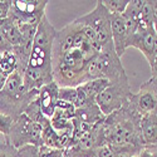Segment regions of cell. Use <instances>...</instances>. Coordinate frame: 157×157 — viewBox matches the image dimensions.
I'll return each instance as SVG.
<instances>
[{"label":"cell","instance_id":"obj_1","mask_svg":"<svg viewBox=\"0 0 157 157\" xmlns=\"http://www.w3.org/2000/svg\"><path fill=\"white\" fill-rule=\"evenodd\" d=\"M99 52L93 29L81 17L57 30L52 49L54 82L59 87H78L86 83L88 64Z\"/></svg>","mask_w":157,"mask_h":157},{"label":"cell","instance_id":"obj_2","mask_svg":"<svg viewBox=\"0 0 157 157\" xmlns=\"http://www.w3.org/2000/svg\"><path fill=\"white\" fill-rule=\"evenodd\" d=\"M57 30L44 15L38 24L33 39V45L29 56L28 67L23 74L24 87L28 90L42 88L54 82L52 67V49Z\"/></svg>","mask_w":157,"mask_h":157},{"label":"cell","instance_id":"obj_3","mask_svg":"<svg viewBox=\"0 0 157 157\" xmlns=\"http://www.w3.org/2000/svg\"><path fill=\"white\" fill-rule=\"evenodd\" d=\"M141 117L129 101L124 107L107 116L103 121L104 143L113 150L126 146L145 147L140 131Z\"/></svg>","mask_w":157,"mask_h":157},{"label":"cell","instance_id":"obj_4","mask_svg":"<svg viewBox=\"0 0 157 157\" xmlns=\"http://www.w3.org/2000/svg\"><path fill=\"white\" fill-rule=\"evenodd\" d=\"M38 89L28 90L24 87L23 75L10 74L4 87L0 89V113L11 117L13 120L21 116L29 104L38 98Z\"/></svg>","mask_w":157,"mask_h":157},{"label":"cell","instance_id":"obj_5","mask_svg":"<svg viewBox=\"0 0 157 157\" xmlns=\"http://www.w3.org/2000/svg\"><path fill=\"white\" fill-rule=\"evenodd\" d=\"M124 75L127 74L121 63V58L116 54L114 50L99 52L90 60L87 68V82L99 78L114 82Z\"/></svg>","mask_w":157,"mask_h":157},{"label":"cell","instance_id":"obj_6","mask_svg":"<svg viewBox=\"0 0 157 157\" xmlns=\"http://www.w3.org/2000/svg\"><path fill=\"white\" fill-rule=\"evenodd\" d=\"M132 90L128 82V77L124 75L118 81L111 82L109 86L96 98V104L104 117L121 109L128 103Z\"/></svg>","mask_w":157,"mask_h":157},{"label":"cell","instance_id":"obj_7","mask_svg":"<svg viewBox=\"0 0 157 157\" xmlns=\"http://www.w3.org/2000/svg\"><path fill=\"white\" fill-rule=\"evenodd\" d=\"M42 132H43V126L33 122L23 113L21 116H19L18 118L13 121L6 140L17 150L28 145L40 147L43 146Z\"/></svg>","mask_w":157,"mask_h":157},{"label":"cell","instance_id":"obj_8","mask_svg":"<svg viewBox=\"0 0 157 157\" xmlns=\"http://www.w3.org/2000/svg\"><path fill=\"white\" fill-rule=\"evenodd\" d=\"M93 29L101 52L114 50L112 42V30H111V20L109 13L103 6L102 2H96V6L92 11L81 17Z\"/></svg>","mask_w":157,"mask_h":157},{"label":"cell","instance_id":"obj_9","mask_svg":"<svg viewBox=\"0 0 157 157\" xmlns=\"http://www.w3.org/2000/svg\"><path fill=\"white\" fill-rule=\"evenodd\" d=\"M45 0H11L9 19L14 23L38 25L45 15Z\"/></svg>","mask_w":157,"mask_h":157},{"label":"cell","instance_id":"obj_10","mask_svg":"<svg viewBox=\"0 0 157 157\" xmlns=\"http://www.w3.org/2000/svg\"><path fill=\"white\" fill-rule=\"evenodd\" d=\"M129 102L141 116L157 113V97L147 81L142 83L137 93H132Z\"/></svg>","mask_w":157,"mask_h":157},{"label":"cell","instance_id":"obj_11","mask_svg":"<svg viewBox=\"0 0 157 157\" xmlns=\"http://www.w3.org/2000/svg\"><path fill=\"white\" fill-rule=\"evenodd\" d=\"M155 42H156V32L155 27H148L140 23L137 32L132 36L129 42V47H133L138 49L141 53L145 56L147 62L152 59L153 54V48H155Z\"/></svg>","mask_w":157,"mask_h":157},{"label":"cell","instance_id":"obj_12","mask_svg":"<svg viewBox=\"0 0 157 157\" xmlns=\"http://www.w3.org/2000/svg\"><path fill=\"white\" fill-rule=\"evenodd\" d=\"M111 20V30H112V42L114 47L116 54L120 58L124 54L126 49L128 48L129 36L124 27V21L122 14H109Z\"/></svg>","mask_w":157,"mask_h":157},{"label":"cell","instance_id":"obj_13","mask_svg":"<svg viewBox=\"0 0 157 157\" xmlns=\"http://www.w3.org/2000/svg\"><path fill=\"white\" fill-rule=\"evenodd\" d=\"M58 94H59V86L56 82L48 83L42 88H39V93H38L39 107H40L42 113L49 120L54 114L57 102L59 99Z\"/></svg>","mask_w":157,"mask_h":157},{"label":"cell","instance_id":"obj_14","mask_svg":"<svg viewBox=\"0 0 157 157\" xmlns=\"http://www.w3.org/2000/svg\"><path fill=\"white\" fill-rule=\"evenodd\" d=\"M141 137L145 146L157 145V113L145 114L141 117L140 122Z\"/></svg>","mask_w":157,"mask_h":157},{"label":"cell","instance_id":"obj_15","mask_svg":"<svg viewBox=\"0 0 157 157\" xmlns=\"http://www.w3.org/2000/svg\"><path fill=\"white\" fill-rule=\"evenodd\" d=\"M74 118L79 120L84 123L88 124H96L99 122H103L106 117L103 116V113L101 112V109L98 108V106L96 103L92 104H87V106L82 107V108H78L75 109V114H74Z\"/></svg>","mask_w":157,"mask_h":157},{"label":"cell","instance_id":"obj_16","mask_svg":"<svg viewBox=\"0 0 157 157\" xmlns=\"http://www.w3.org/2000/svg\"><path fill=\"white\" fill-rule=\"evenodd\" d=\"M109 83H111L109 81L99 78V79L88 81L81 86H78V87H79L81 90L84 93V96L89 103H96V98L109 86Z\"/></svg>","mask_w":157,"mask_h":157},{"label":"cell","instance_id":"obj_17","mask_svg":"<svg viewBox=\"0 0 157 157\" xmlns=\"http://www.w3.org/2000/svg\"><path fill=\"white\" fill-rule=\"evenodd\" d=\"M17 57L13 50L4 52L0 53V72H2L5 77H9L10 74L17 72Z\"/></svg>","mask_w":157,"mask_h":157},{"label":"cell","instance_id":"obj_18","mask_svg":"<svg viewBox=\"0 0 157 157\" xmlns=\"http://www.w3.org/2000/svg\"><path fill=\"white\" fill-rule=\"evenodd\" d=\"M74 114H75V107L73 104L58 99L54 114L50 120H73Z\"/></svg>","mask_w":157,"mask_h":157},{"label":"cell","instance_id":"obj_19","mask_svg":"<svg viewBox=\"0 0 157 157\" xmlns=\"http://www.w3.org/2000/svg\"><path fill=\"white\" fill-rule=\"evenodd\" d=\"M140 23L148 25V27H153L155 24V8H153V0H145V4H143L142 11H141V18H140Z\"/></svg>","mask_w":157,"mask_h":157},{"label":"cell","instance_id":"obj_20","mask_svg":"<svg viewBox=\"0 0 157 157\" xmlns=\"http://www.w3.org/2000/svg\"><path fill=\"white\" fill-rule=\"evenodd\" d=\"M129 0H102L103 6L109 14H123Z\"/></svg>","mask_w":157,"mask_h":157},{"label":"cell","instance_id":"obj_21","mask_svg":"<svg viewBox=\"0 0 157 157\" xmlns=\"http://www.w3.org/2000/svg\"><path fill=\"white\" fill-rule=\"evenodd\" d=\"M58 98H59V101L71 103L74 107H77V102H78L77 87H59Z\"/></svg>","mask_w":157,"mask_h":157},{"label":"cell","instance_id":"obj_22","mask_svg":"<svg viewBox=\"0 0 157 157\" xmlns=\"http://www.w3.org/2000/svg\"><path fill=\"white\" fill-rule=\"evenodd\" d=\"M143 4H145V0H129L123 14H126V15H128V17H131V18H133V19L140 21Z\"/></svg>","mask_w":157,"mask_h":157},{"label":"cell","instance_id":"obj_23","mask_svg":"<svg viewBox=\"0 0 157 157\" xmlns=\"http://www.w3.org/2000/svg\"><path fill=\"white\" fill-rule=\"evenodd\" d=\"M0 157H19L18 150L13 147L6 137L0 135Z\"/></svg>","mask_w":157,"mask_h":157},{"label":"cell","instance_id":"obj_24","mask_svg":"<svg viewBox=\"0 0 157 157\" xmlns=\"http://www.w3.org/2000/svg\"><path fill=\"white\" fill-rule=\"evenodd\" d=\"M39 157H64V151L58 148H50L47 146L39 147Z\"/></svg>","mask_w":157,"mask_h":157},{"label":"cell","instance_id":"obj_25","mask_svg":"<svg viewBox=\"0 0 157 157\" xmlns=\"http://www.w3.org/2000/svg\"><path fill=\"white\" fill-rule=\"evenodd\" d=\"M13 121L14 120H13L11 117L0 113V135L4 136V137H8L10 127L13 124Z\"/></svg>","mask_w":157,"mask_h":157},{"label":"cell","instance_id":"obj_26","mask_svg":"<svg viewBox=\"0 0 157 157\" xmlns=\"http://www.w3.org/2000/svg\"><path fill=\"white\" fill-rule=\"evenodd\" d=\"M19 157H39V147L34 145H28L18 150Z\"/></svg>","mask_w":157,"mask_h":157},{"label":"cell","instance_id":"obj_27","mask_svg":"<svg viewBox=\"0 0 157 157\" xmlns=\"http://www.w3.org/2000/svg\"><path fill=\"white\" fill-rule=\"evenodd\" d=\"M96 157H117L113 148L108 145H102L96 150Z\"/></svg>","mask_w":157,"mask_h":157},{"label":"cell","instance_id":"obj_28","mask_svg":"<svg viewBox=\"0 0 157 157\" xmlns=\"http://www.w3.org/2000/svg\"><path fill=\"white\" fill-rule=\"evenodd\" d=\"M11 8V0H0V20H4L9 17Z\"/></svg>","mask_w":157,"mask_h":157},{"label":"cell","instance_id":"obj_29","mask_svg":"<svg viewBox=\"0 0 157 157\" xmlns=\"http://www.w3.org/2000/svg\"><path fill=\"white\" fill-rule=\"evenodd\" d=\"M9 50H13V47L6 39L4 32L0 29V53H4V52H9Z\"/></svg>","mask_w":157,"mask_h":157},{"label":"cell","instance_id":"obj_30","mask_svg":"<svg viewBox=\"0 0 157 157\" xmlns=\"http://www.w3.org/2000/svg\"><path fill=\"white\" fill-rule=\"evenodd\" d=\"M135 157H157V155H156V152H155L152 146H146L140 153H137Z\"/></svg>","mask_w":157,"mask_h":157},{"label":"cell","instance_id":"obj_31","mask_svg":"<svg viewBox=\"0 0 157 157\" xmlns=\"http://www.w3.org/2000/svg\"><path fill=\"white\" fill-rule=\"evenodd\" d=\"M150 68H151L152 78H156V79H157V58H155V59L150 63Z\"/></svg>","mask_w":157,"mask_h":157},{"label":"cell","instance_id":"obj_32","mask_svg":"<svg viewBox=\"0 0 157 157\" xmlns=\"http://www.w3.org/2000/svg\"><path fill=\"white\" fill-rule=\"evenodd\" d=\"M147 82H148V84L151 86V88L153 89V92L156 93V97H157V79H156V78H152V77H151Z\"/></svg>","mask_w":157,"mask_h":157},{"label":"cell","instance_id":"obj_33","mask_svg":"<svg viewBox=\"0 0 157 157\" xmlns=\"http://www.w3.org/2000/svg\"><path fill=\"white\" fill-rule=\"evenodd\" d=\"M6 78L8 77H5L2 72H0V89H2L3 87H4V84H5V81H6Z\"/></svg>","mask_w":157,"mask_h":157},{"label":"cell","instance_id":"obj_34","mask_svg":"<svg viewBox=\"0 0 157 157\" xmlns=\"http://www.w3.org/2000/svg\"><path fill=\"white\" fill-rule=\"evenodd\" d=\"M153 8H155V20H157V0H153Z\"/></svg>","mask_w":157,"mask_h":157}]
</instances>
